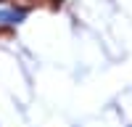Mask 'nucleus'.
<instances>
[]
</instances>
